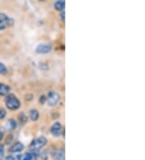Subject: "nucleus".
<instances>
[{
	"mask_svg": "<svg viewBox=\"0 0 145 160\" xmlns=\"http://www.w3.org/2000/svg\"><path fill=\"white\" fill-rule=\"evenodd\" d=\"M22 155L20 154H10L5 157L4 160H21Z\"/></svg>",
	"mask_w": 145,
	"mask_h": 160,
	"instance_id": "obj_13",
	"label": "nucleus"
},
{
	"mask_svg": "<svg viewBox=\"0 0 145 160\" xmlns=\"http://www.w3.org/2000/svg\"><path fill=\"white\" fill-rule=\"evenodd\" d=\"M65 2L64 0L61 1H56L54 3V8L57 11H63L65 10Z\"/></svg>",
	"mask_w": 145,
	"mask_h": 160,
	"instance_id": "obj_10",
	"label": "nucleus"
},
{
	"mask_svg": "<svg viewBox=\"0 0 145 160\" xmlns=\"http://www.w3.org/2000/svg\"><path fill=\"white\" fill-rule=\"evenodd\" d=\"M4 158V147L0 145V160H2Z\"/></svg>",
	"mask_w": 145,
	"mask_h": 160,
	"instance_id": "obj_18",
	"label": "nucleus"
},
{
	"mask_svg": "<svg viewBox=\"0 0 145 160\" xmlns=\"http://www.w3.org/2000/svg\"><path fill=\"white\" fill-rule=\"evenodd\" d=\"M23 149H24V146H23V143H21L20 142H17L14 143L12 147H10L9 152L16 154V153L21 152Z\"/></svg>",
	"mask_w": 145,
	"mask_h": 160,
	"instance_id": "obj_7",
	"label": "nucleus"
},
{
	"mask_svg": "<svg viewBox=\"0 0 145 160\" xmlns=\"http://www.w3.org/2000/svg\"><path fill=\"white\" fill-rule=\"evenodd\" d=\"M54 158H56V160H65V150H58L57 152L55 153Z\"/></svg>",
	"mask_w": 145,
	"mask_h": 160,
	"instance_id": "obj_12",
	"label": "nucleus"
},
{
	"mask_svg": "<svg viewBox=\"0 0 145 160\" xmlns=\"http://www.w3.org/2000/svg\"><path fill=\"white\" fill-rule=\"evenodd\" d=\"M14 21L12 18L7 16L5 13H0V30L6 29L7 28L12 27Z\"/></svg>",
	"mask_w": 145,
	"mask_h": 160,
	"instance_id": "obj_3",
	"label": "nucleus"
},
{
	"mask_svg": "<svg viewBox=\"0 0 145 160\" xmlns=\"http://www.w3.org/2000/svg\"><path fill=\"white\" fill-rule=\"evenodd\" d=\"M16 126H17L16 121L13 119L8 120L6 124L7 129H9V130H14V129H16Z\"/></svg>",
	"mask_w": 145,
	"mask_h": 160,
	"instance_id": "obj_9",
	"label": "nucleus"
},
{
	"mask_svg": "<svg viewBox=\"0 0 145 160\" xmlns=\"http://www.w3.org/2000/svg\"><path fill=\"white\" fill-rule=\"evenodd\" d=\"M52 49V46L49 44L42 43L40 44L36 49V52L37 53H41V54H45V53H49Z\"/></svg>",
	"mask_w": 145,
	"mask_h": 160,
	"instance_id": "obj_5",
	"label": "nucleus"
},
{
	"mask_svg": "<svg viewBox=\"0 0 145 160\" xmlns=\"http://www.w3.org/2000/svg\"><path fill=\"white\" fill-rule=\"evenodd\" d=\"M45 101H46V96H42L41 98H40V102H41L42 104H43V103H45Z\"/></svg>",
	"mask_w": 145,
	"mask_h": 160,
	"instance_id": "obj_19",
	"label": "nucleus"
},
{
	"mask_svg": "<svg viewBox=\"0 0 145 160\" xmlns=\"http://www.w3.org/2000/svg\"><path fill=\"white\" fill-rule=\"evenodd\" d=\"M2 138H3V133H2V132H0V142L2 141Z\"/></svg>",
	"mask_w": 145,
	"mask_h": 160,
	"instance_id": "obj_21",
	"label": "nucleus"
},
{
	"mask_svg": "<svg viewBox=\"0 0 145 160\" xmlns=\"http://www.w3.org/2000/svg\"><path fill=\"white\" fill-rule=\"evenodd\" d=\"M31 121H36L39 119V112L36 109H31L30 111V115H29Z\"/></svg>",
	"mask_w": 145,
	"mask_h": 160,
	"instance_id": "obj_11",
	"label": "nucleus"
},
{
	"mask_svg": "<svg viewBox=\"0 0 145 160\" xmlns=\"http://www.w3.org/2000/svg\"><path fill=\"white\" fill-rule=\"evenodd\" d=\"M8 72L7 68L3 63L0 62V74H7Z\"/></svg>",
	"mask_w": 145,
	"mask_h": 160,
	"instance_id": "obj_15",
	"label": "nucleus"
},
{
	"mask_svg": "<svg viewBox=\"0 0 145 160\" xmlns=\"http://www.w3.org/2000/svg\"><path fill=\"white\" fill-rule=\"evenodd\" d=\"M10 90H11V88L8 85L2 83V82H0V96H7L8 94H9Z\"/></svg>",
	"mask_w": 145,
	"mask_h": 160,
	"instance_id": "obj_8",
	"label": "nucleus"
},
{
	"mask_svg": "<svg viewBox=\"0 0 145 160\" xmlns=\"http://www.w3.org/2000/svg\"><path fill=\"white\" fill-rule=\"evenodd\" d=\"M5 104L9 110H16L20 107L19 99L13 94H8L5 99Z\"/></svg>",
	"mask_w": 145,
	"mask_h": 160,
	"instance_id": "obj_1",
	"label": "nucleus"
},
{
	"mask_svg": "<svg viewBox=\"0 0 145 160\" xmlns=\"http://www.w3.org/2000/svg\"><path fill=\"white\" fill-rule=\"evenodd\" d=\"M62 131H63V129H62V125L60 122H56L51 127V133L54 137H59Z\"/></svg>",
	"mask_w": 145,
	"mask_h": 160,
	"instance_id": "obj_6",
	"label": "nucleus"
},
{
	"mask_svg": "<svg viewBox=\"0 0 145 160\" xmlns=\"http://www.w3.org/2000/svg\"><path fill=\"white\" fill-rule=\"evenodd\" d=\"M60 96L57 92L51 91L48 93V96H46V101L50 106H55L58 102L60 101Z\"/></svg>",
	"mask_w": 145,
	"mask_h": 160,
	"instance_id": "obj_4",
	"label": "nucleus"
},
{
	"mask_svg": "<svg viewBox=\"0 0 145 160\" xmlns=\"http://www.w3.org/2000/svg\"><path fill=\"white\" fill-rule=\"evenodd\" d=\"M60 17H61V20H63V21H65V10L61 11V13L60 14Z\"/></svg>",
	"mask_w": 145,
	"mask_h": 160,
	"instance_id": "obj_20",
	"label": "nucleus"
},
{
	"mask_svg": "<svg viewBox=\"0 0 145 160\" xmlns=\"http://www.w3.org/2000/svg\"><path fill=\"white\" fill-rule=\"evenodd\" d=\"M19 121H20V122H22V123H25L26 121H27V117L24 113L19 114Z\"/></svg>",
	"mask_w": 145,
	"mask_h": 160,
	"instance_id": "obj_16",
	"label": "nucleus"
},
{
	"mask_svg": "<svg viewBox=\"0 0 145 160\" xmlns=\"http://www.w3.org/2000/svg\"><path fill=\"white\" fill-rule=\"evenodd\" d=\"M6 115H7L6 110L4 109V108H0V120L4 119V117H6Z\"/></svg>",
	"mask_w": 145,
	"mask_h": 160,
	"instance_id": "obj_17",
	"label": "nucleus"
},
{
	"mask_svg": "<svg viewBox=\"0 0 145 160\" xmlns=\"http://www.w3.org/2000/svg\"><path fill=\"white\" fill-rule=\"evenodd\" d=\"M36 154H35V151H34V153L33 152H28V153H26L24 155H23V158H22V160H32L33 158H35Z\"/></svg>",
	"mask_w": 145,
	"mask_h": 160,
	"instance_id": "obj_14",
	"label": "nucleus"
},
{
	"mask_svg": "<svg viewBox=\"0 0 145 160\" xmlns=\"http://www.w3.org/2000/svg\"><path fill=\"white\" fill-rule=\"evenodd\" d=\"M47 142H48V140H47L46 138L42 136V137H40L38 138H36L35 140H33L29 146V148L31 151H37V150H40L45 147L47 144Z\"/></svg>",
	"mask_w": 145,
	"mask_h": 160,
	"instance_id": "obj_2",
	"label": "nucleus"
}]
</instances>
